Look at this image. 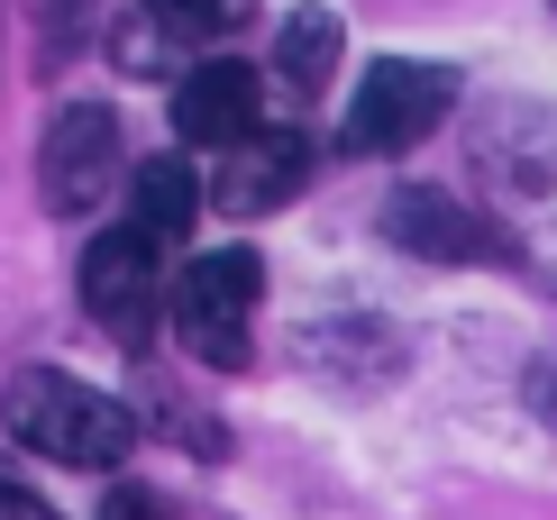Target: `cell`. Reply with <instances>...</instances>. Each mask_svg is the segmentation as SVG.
<instances>
[{"instance_id":"cell-1","label":"cell","mask_w":557,"mask_h":520,"mask_svg":"<svg viewBox=\"0 0 557 520\" xmlns=\"http://www.w3.org/2000/svg\"><path fill=\"white\" fill-rule=\"evenodd\" d=\"M0 420H10L18 447H37V457H55V466H91V475L128 466V447H137V411H128V401L120 393H91V384H74V374H55V366L10 374Z\"/></svg>"},{"instance_id":"cell-2","label":"cell","mask_w":557,"mask_h":520,"mask_svg":"<svg viewBox=\"0 0 557 520\" xmlns=\"http://www.w3.org/2000/svg\"><path fill=\"white\" fill-rule=\"evenodd\" d=\"M257 293H265V256L257 247H211L174 274V338L193 366L238 374L257 357Z\"/></svg>"},{"instance_id":"cell-3","label":"cell","mask_w":557,"mask_h":520,"mask_svg":"<svg viewBox=\"0 0 557 520\" xmlns=\"http://www.w3.org/2000/svg\"><path fill=\"white\" fill-rule=\"evenodd\" d=\"M83 311L101 320L128 357H147V347H156V320L174 311V293H165V247H156L147 228H101V238L83 247Z\"/></svg>"},{"instance_id":"cell-4","label":"cell","mask_w":557,"mask_h":520,"mask_svg":"<svg viewBox=\"0 0 557 520\" xmlns=\"http://www.w3.org/2000/svg\"><path fill=\"white\" fill-rule=\"evenodd\" d=\"M448 110H457V74H448V64L384 55V64H366L357 101H347L338 147H347V156H403V147H421Z\"/></svg>"},{"instance_id":"cell-5","label":"cell","mask_w":557,"mask_h":520,"mask_svg":"<svg viewBox=\"0 0 557 520\" xmlns=\"http://www.w3.org/2000/svg\"><path fill=\"white\" fill-rule=\"evenodd\" d=\"M110 183H120V120L101 101H64L37 137V201L55 220H83V210H101Z\"/></svg>"},{"instance_id":"cell-6","label":"cell","mask_w":557,"mask_h":520,"mask_svg":"<svg viewBox=\"0 0 557 520\" xmlns=\"http://www.w3.org/2000/svg\"><path fill=\"white\" fill-rule=\"evenodd\" d=\"M257 128H265V83L247 74L238 55H201L193 74L174 83V137L183 147L228 156V147H247Z\"/></svg>"},{"instance_id":"cell-7","label":"cell","mask_w":557,"mask_h":520,"mask_svg":"<svg viewBox=\"0 0 557 520\" xmlns=\"http://www.w3.org/2000/svg\"><path fill=\"white\" fill-rule=\"evenodd\" d=\"M301 183H311V137L301 128H257L247 147L220 156L211 174V201L228 210V220H265V210H284Z\"/></svg>"},{"instance_id":"cell-8","label":"cell","mask_w":557,"mask_h":520,"mask_svg":"<svg viewBox=\"0 0 557 520\" xmlns=\"http://www.w3.org/2000/svg\"><path fill=\"white\" fill-rule=\"evenodd\" d=\"M384 238L403 256H430V265H475V256H503V238L475 220L457 193H438V183H403V193L384 201Z\"/></svg>"},{"instance_id":"cell-9","label":"cell","mask_w":557,"mask_h":520,"mask_svg":"<svg viewBox=\"0 0 557 520\" xmlns=\"http://www.w3.org/2000/svg\"><path fill=\"white\" fill-rule=\"evenodd\" d=\"M193 220H201V174L183 156H147L128 174V228H147L156 247H174V238H193Z\"/></svg>"},{"instance_id":"cell-10","label":"cell","mask_w":557,"mask_h":520,"mask_svg":"<svg viewBox=\"0 0 557 520\" xmlns=\"http://www.w3.org/2000/svg\"><path fill=\"white\" fill-rule=\"evenodd\" d=\"M338 10H320V0H301V10L274 28V83L293 91V101H311V91H330L338 74Z\"/></svg>"},{"instance_id":"cell-11","label":"cell","mask_w":557,"mask_h":520,"mask_svg":"<svg viewBox=\"0 0 557 520\" xmlns=\"http://www.w3.org/2000/svg\"><path fill=\"white\" fill-rule=\"evenodd\" d=\"M147 18L174 46H220V37H238L257 18V0H147Z\"/></svg>"},{"instance_id":"cell-12","label":"cell","mask_w":557,"mask_h":520,"mask_svg":"<svg viewBox=\"0 0 557 520\" xmlns=\"http://www.w3.org/2000/svg\"><path fill=\"white\" fill-rule=\"evenodd\" d=\"M37 18H46V46H37V55H46V64H64V37H83L91 0H37Z\"/></svg>"},{"instance_id":"cell-13","label":"cell","mask_w":557,"mask_h":520,"mask_svg":"<svg viewBox=\"0 0 557 520\" xmlns=\"http://www.w3.org/2000/svg\"><path fill=\"white\" fill-rule=\"evenodd\" d=\"M101 520H174V503H165V493H147V484H120L101 503Z\"/></svg>"},{"instance_id":"cell-14","label":"cell","mask_w":557,"mask_h":520,"mask_svg":"<svg viewBox=\"0 0 557 520\" xmlns=\"http://www.w3.org/2000/svg\"><path fill=\"white\" fill-rule=\"evenodd\" d=\"M0 520H64V511L46 503V493H28L18 475H0Z\"/></svg>"}]
</instances>
